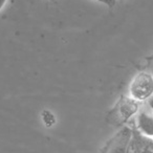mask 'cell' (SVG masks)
<instances>
[{
  "label": "cell",
  "instance_id": "6da1fadb",
  "mask_svg": "<svg viewBox=\"0 0 153 153\" xmlns=\"http://www.w3.org/2000/svg\"><path fill=\"white\" fill-rule=\"evenodd\" d=\"M130 98L137 102L148 101L153 96V76L148 72H140L133 78L129 87Z\"/></svg>",
  "mask_w": 153,
  "mask_h": 153
},
{
  "label": "cell",
  "instance_id": "7a4b0ae2",
  "mask_svg": "<svg viewBox=\"0 0 153 153\" xmlns=\"http://www.w3.org/2000/svg\"><path fill=\"white\" fill-rule=\"evenodd\" d=\"M128 153H153V138L142 134L136 128L133 129Z\"/></svg>",
  "mask_w": 153,
  "mask_h": 153
},
{
  "label": "cell",
  "instance_id": "3957f363",
  "mask_svg": "<svg viewBox=\"0 0 153 153\" xmlns=\"http://www.w3.org/2000/svg\"><path fill=\"white\" fill-rule=\"evenodd\" d=\"M140 102L133 100L132 98L123 97L117 105V112L122 122H126L133 114L138 112L140 110Z\"/></svg>",
  "mask_w": 153,
  "mask_h": 153
},
{
  "label": "cell",
  "instance_id": "277c9868",
  "mask_svg": "<svg viewBox=\"0 0 153 153\" xmlns=\"http://www.w3.org/2000/svg\"><path fill=\"white\" fill-rule=\"evenodd\" d=\"M136 129L144 135L153 138V113L144 109L138 110L136 114Z\"/></svg>",
  "mask_w": 153,
  "mask_h": 153
},
{
  "label": "cell",
  "instance_id": "5b68a950",
  "mask_svg": "<svg viewBox=\"0 0 153 153\" xmlns=\"http://www.w3.org/2000/svg\"><path fill=\"white\" fill-rule=\"evenodd\" d=\"M41 117H42V121L44 123V125L46 127H53L56 124L57 120H56V117L51 110H47V109H44L41 113Z\"/></svg>",
  "mask_w": 153,
  "mask_h": 153
},
{
  "label": "cell",
  "instance_id": "8992f818",
  "mask_svg": "<svg viewBox=\"0 0 153 153\" xmlns=\"http://www.w3.org/2000/svg\"><path fill=\"white\" fill-rule=\"evenodd\" d=\"M97 1H99L101 3H104V4H106L110 9H112L115 5V3H117V0H97Z\"/></svg>",
  "mask_w": 153,
  "mask_h": 153
},
{
  "label": "cell",
  "instance_id": "52a82bcc",
  "mask_svg": "<svg viewBox=\"0 0 153 153\" xmlns=\"http://www.w3.org/2000/svg\"><path fill=\"white\" fill-rule=\"evenodd\" d=\"M147 103H148V105H149V107H150V109H151V111H152V113H153V96L151 97L150 99H149L148 101H147Z\"/></svg>",
  "mask_w": 153,
  "mask_h": 153
},
{
  "label": "cell",
  "instance_id": "ba28073f",
  "mask_svg": "<svg viewBox=\"0 0 153 153\" xmlns=\"http://www.w3.org/2000/svg\"><path fill=\"white\" fill-rule=\"evenodd\" d=\"M7 2V0H0V11L5 7Z\"/></svg>",
  "mask_w": 153,
  "mask_h": 153
},
{
  "label": "cell",
  "instance_id": "9c48e42d",
  "mask_svg": "<svg viewBox=\"0 0 153 153\" xmlns=\"http://www.w3.org/2000/svg\"><path fill=\"white\" fill-rule=\"evenodd\" d=\"M151 70H152V76H153V64H152V67H151Z\"/></svg>",
  "mask_w": 153,
  "mask_h": 153
}]
</instances>
